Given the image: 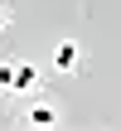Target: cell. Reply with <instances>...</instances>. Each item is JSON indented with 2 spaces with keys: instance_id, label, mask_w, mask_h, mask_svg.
<instances>
[{
  "instance_id": "cell-3",
  "label": "cell",
  "mask_w": 121,
  "mask_h": 131,
  "mask_svg": "<svg viewBox=\"0 0 121 131\" xmlns=\"http://www.w3.org/2000/svg\"><path fill=\"white\" fill-rule=\"evenodd\" d=\"M24 122H29V126H58V107H53V102H34V107L24 112Z\"/></svg>"
},
{
  "instance_id": "cell-2",
  "label": "cell",
  "mask_w": 121,
  "mask_h": 131,
  "mask_svg": "<svg viewBox=\"0 0 121 131\" xmlns=\"http://www.w3.org/2000/svg\"><path fill=\"white\" fill-rule=\"evenodd\" d=\"M53 68L58 73H82V44L78 39H58L53 44Z\"/></svg>"
},
{
  "instance_id": "cell-1",
  "label": "cell",
  "mask_w": 121,
  "mask_h": 131,
  "mask_svg": "<svg viewBox=\"0 0 121 131\" xmlns=\"http://www.w3.org/2000/svg\"><path fill=\"white\" fill-rule=\"evenodd\" d=\"M0 88H15V92H34L39 88V68L34 63H0Z\"/></svg>"
},
{
  "instance_id": "cell-4",
  "label": "cell",
  "mask_w": 121,
  "mask_h": 131,
  "mask_svg": "<svg viewBox=\"0 0 121 131\" xmlns=\"http://www.w3.org/2000/svg\"><path fill=\"white\" fill-rule=\"evenodd\" d=\"M10 24H15V15H10V10H5V5H0V34H5V29H10Z\"/></svg>"
}]
</instances>
